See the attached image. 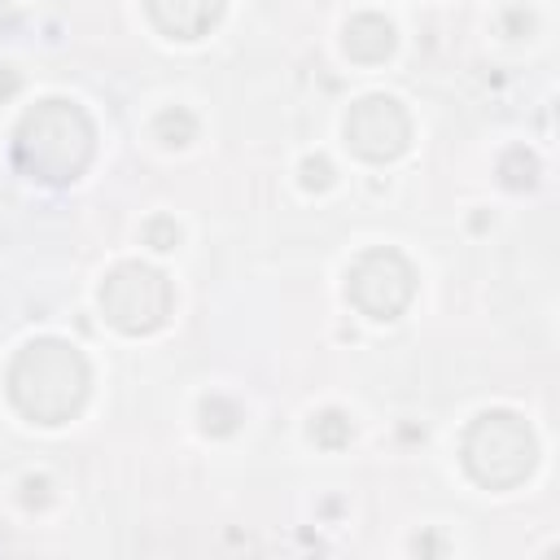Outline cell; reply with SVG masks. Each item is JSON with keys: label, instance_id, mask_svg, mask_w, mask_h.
Instances as JSON below:
<instances>
[{"label": "cell", "instance_id": "obj_5", "mask_svg": "<svg viewBox=\"0 0 560 560\" xmlns=\"http://www.w3.org/2000/svg\"><path fill=\"white\" fill-rule=\"evenodd\" d=\"M346 298L372 319H398L416 298V267L398 249H368L346 271Z\"/></svg>", "mask_w": 560, "mask_h": 560}, {"label": "cell", "instance_id": "obj_7", "mask_svg": "<svg viewBox=\"0 0 560 560\" xmlns=\"http://www.w3.org/2000/svg\"><path fill=\"white\" fill-rule=\"evenodd\" d=\"M153 26L171 39H201L219 13H223V0H144Z\"/></svg>", "mask_w": 560, "mask_h": 560}, {"label": "cell", "instance_id": "obj_8", "mask_svg": "<svg viewBox=\"0 0 560 560\" xmlns=\"http://www.w3.org/2000/svg\"><path fill=\"white\" fill-rule=\"evenodd\" d=\"M341 44H346V57H350V61L376 66V61H385V57L394 52V26H389L381 13H354V18L346 22Z\"/></svg>", "mask_w": 560, "mask_h": 560}, {"label": "cell", "instance_id": "obj_13", "mask_svg": "<svg viewBox=\"0 0 560 560\" xmlns=\"http://www.w3.org/2000/svg\"><path fill=\"white\" fill-rule=\"evenodd\" d=\"M298 179H302V188H306V192H324V188L332 184V162H328L324 153H311V158H302Z\"/></svg>", "mask_w": 560, "mask_h": 560}, {"label": "cell", "instance_id": "obj_6", "mask_svg": "<svg viewBox=\"0 0 560 560\" xmlns=\"http://www.w3.org/2000/svg\"><path fill=\"white\" fill-rule=\"evenodd\" d=\"M346 140L363 162H394L411 144V118L394 96H363L346 114Z\"/></svg>", "mask_w": 560, "mask_h": 560}, {"label": "cell", "instance_id": "obj_18", "mask_svg": "<svg viewBox=\"0 0 560 560\" xmlns=\"http://www.w3.org/2000/svg\"><path fill=\"white\" fill-rule=\"evenodd\" d=\"M0 4H4V0H0Z\"/></svg>", "mask_w": 560, "mask_h": 560}, {"label": "cell", "instance_id": "obj_14", "mask_svg": "<svg viewBox=\"0 0 560 560\" xmlns=\"http://www.w3.org/2000/svg\"><path fill=\"white\" fill-rule=\"evenodd\" d=\"M144 245H153L158 254L175 249V245H179V223H175L171 214H153V219L144 223Z\"/></svg>", "mask_w": 560, "mask_h": 560}, {"label": "cell", "instance_id": "obj_1", "mask_svg": "<svg viewBox=\"0 0 560 560\" xmlns=\"http://www.w3.org/2000/svg\"><path fill=\"white\" fill-rule=\"evenodd\" d=\"M4 385H9L13 407L26 420L66 424L70 416H79L92 372H88V359L79 354V346L61 341V337H35L13 354Z\"/></svg>", "mask_w": 560, "mask_h": 560}, {"label": "cell", "instance_id": "obj_3", "mask_svg": "<svg viewBox=\"0 0 560 560\" xmlns=\"http://www.w3.org/2000/svg\"><path fill=\"white\" fill-rule=\"evenodd\" d=\"M464 468L477 486L486 490H512L521 486L529 472H534V459H538V442H534V429L516 416V411H481L468 433H464Z\"/></svg>", "mask_w": 560, "mask_h": 560}, {"label": "cell", "instance_id": "obj_12", "mask_svg": "<svg viewBox=\"0 0 560 560\" xmlns=\"http://www.w3.org/2000/svg\"><path fill=\"white\" fill-rule=\"evenodd\" d=\"M499 179H503L508 188H529V184L538 179V158H534L529 149H508V153L499 158Z\"/></svg>", "mask_w": 560, "mask_h": 560}, {"label": "cell", "instance_id": "obj_11", "mask_svg": "<svg viewBox=\"0 0 560 560\" xmlns=\"http://www.w3.org/2000/svg\"><path fill=\"white\" fill-rule=\"evenodd\" d=\"M350 416L346 411H337V407H328V411H319L315 420H311V438H315V446H324V451H341L346 442H350Z\"/></svg>", "mask_w": 560, "mask_h": 560}, {"label": "cell", "instance_id": "obj_4", "mask_svg": "<svg viewBox=\"0 0 560 560\" xmlns=\"http://www.w3.org/2000/svg\"><path fill=\"white\" fill-rule=\"evenodd\" d=\"M101 311L118 332L144 337L171 315V280L149 262H118L101 280Z\"/></svg>", "mask_w": 560, "mask_h": 560}, {"label": "cell", "instance_id": "obj_16", "mask_svg": "<svg viewBox=\"0 0 560 560\" xmlns=\"http://www.w3.org/2000/svg\"><path fill=\"white\" fill-rule=\"evenodd\" d=\"M48 490H52L48 477H26V481H22V503H26V508H44V503H48Z\"/></svg>", "mask_w": 560, "mask_h": 560}, {"label": "cell", "instance_id": "obj_2", "mask_svg": "<svg viewBox=\"0 0 560 560\" xmlns=\"http://www.w3.org/2000/svg\"><path fill=\"white\" fill-rule=\"evenodd\" d=\"M96 153V131L83 105L48 96L31 105L13 131V162L39 184H74Z\"/></svg>", "mask_w": 560, "mask_h": 560}, {"label": "cell", "instance_id": "obj_17", "mask_svg": "<svg viewBox=\"0 0 560 560\" xmlns=\"http://www.w3.org/2000/svg\"><path fill=\"white\" fill-rule=\"evenodd\" d=\"M13 92H18V70H9V66H4V70H0V101H4V96H13Z\"/></svg>", "mask_w": 560, "mask_h": 560}, {"label": "cell", "instance_id": "obj_15", "mask_svg": "<svg viewBox=\"0 0 560 560\" xmlns=\"http://www.w3.org/2000/svg\"><path fill=\"white\" fill-rule=\"evenodd\" d=\"M499 31H503L508 39H521V35L534 31V13H529L525 4H508V9L499 13Z\"/></svg>", "mask_w": 560, "mask_h": 560}, {"label": "cell", "instance_id": "obj_10", "mask_svg": "<svg viewBox=\"0 0 560 560\" xmlns=\"http://www.w3.org/2000/svg\"><path fill=\"white\" fill-rule=\"evenodd\" d=\"M197 416H201V429H206V433H214V438H223V433H232V429L241 424V407H236L232 398H223V394L201 398Z\"/></svg>", "mask_w": 560, "mask_h": 560}, {"label": "cell", "instance_id": "obj_9", "mask_svg": "<svg viewBox=\"0 0 560 560\" xmlns=\"http://www.w3.org/2000/svg\"><path fill=\"white\" fill-rule=\"evenodd\" d=\"M153 140L166 144V149H184L188 140H197V118L184 105H171L153 118Z\"/></svg>", "mask_w": 560, "mask_h": 560}]
</instances>
